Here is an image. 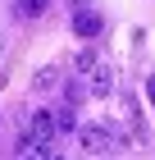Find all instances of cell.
Listing matches in <instances>:
<instances>
[{
  "mask_svg": "<svg viewBox=\"0 0 155 160\" xmlns=\"http://www.w3.org/2000/svg\"><path fill=\"white\" fill-rule=\"evenodd\" d=\"M78 142H82V151H91V156H105V151L114 147V133H109L105 123H78Z\"/></svg>",
  "mask_w": 155,
  "mask_h": 160,
  "instance_id": "6da1fadb",
  "label": "cell"
},
{
  "mask_svg": "<svg viewBox=\"0 0 155 160\" xmlns=\"http://www.w3.org/2000/svg\"><path fill=\"white\" fill-rule=\"evenodd\" d=\"M27 142H32V147H50V142H55V114L50 110H36L32 119H27Z\"/></svg>",
  "mask_w": 155,
  "mask_h": 160,
  "instance_id": "7a4b0ae2",
  "label": "cell"
},
{
  "mask_svg": "<svg viewBox=\"0 0 155 160\" xmlns=\"http://www.w3.org/2000/svg\"><path fill=\"white\" fill-rule=\"evenodd\" d=\"M100 28H105V23H100V14H96V9L73 14V32H78V37H87V41H91V37H100Z\"/></svg>",
  "mask_w": 155,
  "mask_h": 160,
  "instance_id": "3957f363",
  "label": "cell"
},
{
  "mask_svg": "<svg viewBox=\"0 0 155 160\" xmlns=\"http://www.w3.org/2000/svg\"><path fill=\"white\" fill-rule=\"evenodd\" d=\"M87 92H91V96H109V92H114V73H109V64H100V69L91 73Z\"/></svg>",
  "mask_w": 155,
  "mask_h": 160,
  "instance_id": "277c9868",
  "label": "cell"
},
{
  "mask_svg": "<svg viewBox=\"0 0 155 160\" xmlns=\"http://www.w3.org/2000/svg\"><path fill=\"white\" fill-rule=\"evenodd\" d=\"M73 69H78L82 78H91L96 69H100V55H96L91 46H82V50H78V60H73Z\"/></svg>",
  "mask_w": 155,
  "mask_h": 160,
  "instance_id": "5b68a950",
  "label": "cell"
},
{
  "mask_svg": "<svg viewBox=\"0 0 155 160\" xmlns=\"http://www.w3.org/2000/svg\"><path fill=\"white\" fill-rule=\"evenodd\" d=\"M32 87H36V92H55V87H60V69H50V64H46V69L32 78Z\"/></svg>",
  "mask_w": 155,
  "mask_h": 160,
  "instance_id": "8992f818",
  "label": "cell"
},
{
  "mask_svg": "<svg viewBox=\"0 0 155 160\" xmlns=\"http://www.w3.org/2000/svg\"><path fill=\"white\" fill-rule=\"evenodd\" d=\"M55 114V133H73V128H78V110H69V105H64V110H50Z\"/></svg>",
  "mask_w": 155,
  "mask_h": 160,
  "instance_id": "52a82bcc",
  "label": "cell"
},
{
  "mask_svg": "<svg viewBox=\"0 0 155 160\" xmlns=\"http://www.w3.org/2000/svg\"><path fill=\"white\" fill-rule=\"evenodd\" d=\"M46 5H50V0H18L14 9H18V18H41V14H46Z\"/></svg>",
  "mask_w": 155,
  "mask_h": 160,
  "instance_id": "ba28073f",
  "label": "cell"
},
{
  "mask_svg": "<svg viewBox=\"0 0 155 160\" xmlns=\"http://www.w3.org/2000/svg\"><path fill=\"white\" fill-rule=\"evenodd\" d=\"M18 151H23V160H50V147H32L27 137H23V147H18Z\"/></svg>",
  "mask_w": 155,
  "mask_h": 160,
  "instance_id": "9c48e42d",
  "label": "cell"
},
{
  "mask_svg": "<svg viewBox=\"0 0 155 160\" xmlns=\"http://www.w3.org/2000/svg\"><path fill=\"white\" fill-rule=\"evenodd\" d=\"M64 96H69V110H73V105L87 96V87H82V82H69V87H64Z\"/></svg>",
  "mask_w": 155,
  "mask_h": 160,
  "instance_id": "30bf717a",
  "label": "cell"
},
{
  "mask_svg": "<svg viewBox=\"0 0 155 160\" xmlns=\"http://www.w3.org/2000/svg\"><path fill=\"white\" fill-rule=\"evenodd\" d=\"M73 5V14H82V9H91V0H69Z\"/></svg>",
  "mask_w": 155,
  "mask_h": 160,
  "instance_id": "8fae6325",
  "label": "cell"
},
{
  "mask_svg": "<svg viewBox=\"0 0 155 160\" xmlns=\"http://www.w3.org/2000/svg\"><path fill=\"white\" fill-rule=\"evenodd\" d=\"M146 96H151V105H155V78H146Z\"/></svg>",
  "mask_w": 155,
  "mask_h": 160,
  "instance_id": "7c38bea8",
  "label": "cell"
},
{
  "mask_svg": "<svg viewBox=\"0 0 155 160\" xmlns=\"http://www.w3.org/2000/svg\"><path fill=\"white\" fill-rule=\"evenodd\" d=\"M5 50H9V37H5V32H0V60H5Z\"/></svg>",
  "mask_w": 155,
  "mask_h": 160,
  "instance_id": "4fadbf2b",
  "label": "cell"
},
{
  "mask_svg": "<svg viewBox=\"0 0 155 160\" xmlns=\"http://www.w3.org/2000/svg\"><path fill=\"white\" fill-rule=\"evenodd\" d=\"M50 160H60V156H50Z\"/></svg>",
  "mask_w": 155,
  "mask_h": 160,
  "instance_id": "5bb4252c",
  "label": "cell"
}]
</instances>
